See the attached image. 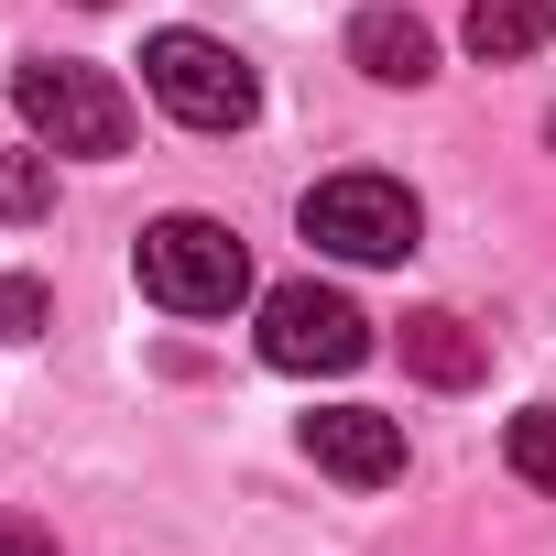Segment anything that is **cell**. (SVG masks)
<instances>
[{"label":"cell","instance_id":"obj_7","mask_svg":"<svg viewBox=\"0 0 556 556\" xmlns=\"http://www.w3.org/2000/svg\"><path fill=\"white\" fill-rule=\"evenodd\" d=\"M350 66L382 77V88H426V77H437V34H426L415 12H361V23H350Z\"/></svg>","mask_w":556,"mask_h":556},{"label":"cell","instance_id":"obj_1","mask_svg":"<svg viewBox=\"0 0 556 556\" xmlns=\"http://www.w3.org/2000/svg\"><path fill=\"white\" fill-rule=\"evenodd\" d=\"M131 273H142V295L164 317H229L251 295V251H240L229 218H153L142 251H131Z\"/></svg>","mask_w":556,"mask_h":556},{"label":"cell","instance_id":"obj_12","mask_svg":"<svg viewBox=\"0 0 556 556\" xmlns=\"http://www.w3.org/2000/svg\"><path fill=\"white\" fill-rule=\"evenodd\" d=\"M0 328H12V339H45V285H0Z\"/></svg>","mask_w":556,"mask_h":556},{"label":"cell","instance_id":"obj_2","mask_svg":"<svg viewBox=\"0 0 556 556\" xmlns=\"http://www.w3.org/2000/svg\"><path fill=\"white\" fill-rule=\"evenodd\" d=\"M142 88H153V110H164V121H186V131H240V121L262 110V77L240 66V45L186 34V23L142 45Z\"/></svg>","mask_w":556,"mask_h":556},{"label":"cell","instance_id":"obj_14","mask_svg":"<svg viewBox=\"0 0 556 556\" xmlns=\"http://www.w3.org/2000/svg\"><path fill=\"white\" fill-rule=\"evenodd\" d=\"M77 12H99V0H77Z\"/></svg>","mask_w":556,"mask_h":556},{"label":"cell","instance_id":"obj_11","mask_svg":"<svg viewBox=\"0 0 556 556\" xmlns=\"http://www.w3.org/2000/svg\"><path fill=\"white\" fill-rule=\"evenodd\" d=\"M34 207H45V164L12 153V164H0V218H34Z\"/></svg>","mask_w":556,"mask_h":556},{"label":"cell","instance_id":"obj_10","mask_svg":"<svg viewBox=\"0 0 556 556\" xmlns=\"http://www.w3.org/2000/svg\"><path fill=\"white\" fill-rule=\"evenodd\" d=\"M502 458H513V480L556 491V404H523V415L502 426Z\"/></svg>","mask_w":556,"mask_h":556},{"label":"cell","instance_id":"obj_4","mask_svg":"<svg viewBox=\"0 0 556 556\" xmlns=\"http://www.w3.org/2000/svg\"><path fill=\"white\" fill-rule=\"evenodd\" d=\"M306 240L339 262H404L426 240V207L393 175H328V186H306Z\"/></svg>","mask_w":556,"mask_h":556},{"label":"cell","instance_id":"obj_8","mask_svg":"<svg viewBox=\"0 0 556 556\" xmlns=\"http://www.w3.org/2000/svg\"><path fill=\"white\" fill-rule=\"evenodd\" d=\"M404 361H415L437 393H469V382H480V328L447 317V306H415V317H404Z\"/></svg>","mask_w":556,"mask_h":556},{"label":"cell","instance_id":"obj_5","mask_svg":"<svg viewBox=\"0 0 556 556\" xmlns=\"http://www.w3.org/2000/svg\"><path fill=\"white\" fill-rule=\"evenodd\" d=\"M262 361L273 371H361L371 361V317L339 285H273L262 295Z\"/></svg>","mask_w":556,"mask_h":556},{"label":"cell","instance_id":"obj_3","mask_svg":"<svg viewBox=\"0 0 556 556\" xmlns=\"http://www.w3.org/2000/svg\"><path fill=\"white\" fill-rule=\"evenodd\" d=\"M12 110H23V131H34L45 153H121V142H131V99H121L99 66H66V55L23 66V77H12Z\"/></svg>","mask_w":556,"mask_h":556},{"label":"cell","instance_id":"obj_13","mask_svg":"<svg viewBox=\"0 0 556 556\" xmlns=\"http://www.w3.org/2000/svg\"><path fill=\"white\" fill-rule=\"evenodd\" d=\"M0 556H55V545H45L34 523H0Z\"/></svg>","mask_w":556,"mask_h":556},{"label":"cell","instance_id":"obj_6","mask_svg":"<svg viewBox=\"0 0 556 556\" xmlns=\"http://www.w3.org/2000/svg\"><path fill=\"white\" fill-rule=\"evenodd\" d=\"M295 437H306V458H317L328 480H350V491L404 480V426H393V415H371V404H328V415H306Z\"/></svg>","mask_w":556,"mask_h":556},{"label":"cell","instance_id":"obj_9","mask_svg":"<svg viewBox=\"0 0 556 556\" xmlns=\"http://www.w3.org/2000/svg\"><path fill=\"white\" fill-rule=\"evenodd\" d=\"M545 45V0H469V55L480 66H523Z\"/></svg>","mask_w":556,"mask_h":556}]
</instances>
